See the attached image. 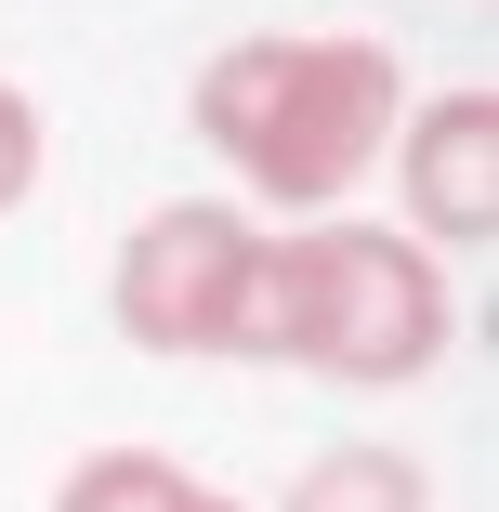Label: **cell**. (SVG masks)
I'll return each instance as SVG.
<instances>
[{"label": "cell", "instance_id": "2", "mask_svg": "<svg viewBox=\"0 0 499 512\" xmlns=\"http://www.w3.org/2000/svg\"><path fill=\"white\" fill-rule=\"evenodd\" d=\"M237 355L263 368H329V381H421L447 355V276L421 237L394 224H316V237H263Z\"/></svg>", "mask_w": 499, "mask_h": 512}, {"label": "cell", "instance_id": "5", "mask_svg": "<svg viewBox=\"0 0 499 512\" xmlns=\"http://www.w3.org/2000/svg\"><path fill=\"white\" fill-rule=\"evenodd\" d=\"M53 512H250V499L197 486V473H184V460H158V447H92V460L53 486Z\"/></svg>", "mask_w": 499, "mask_h": 512}, {"label": "cell", "instance_id": "6", "mask_svg": "<svg viewBox=\"0 0 499 512\" xmlns=\"http://www.w3.org/2000/svg\"><path fill=\"white\" fill-rule=\"evenodd\" d=\"M276 512H434V473L408 447H316Z\"/></svg>", "mask_w": 499, "mask_h": 512}, {"label": "cell", "instance_id": "3", "mask_svg": "<svg viewBox=\"0 0 499 512\" xmlns=\"http://www.w3.org/2000/svg\"><path fill=\"white\" fill-rule=\"evenodd\" d=\"M250 276H263V224L224 211V197H171V211L132 224V250L106 276L119 342H145V355H237Z\"/></svg>", "mask_w": 499, "mask_h": 512}, {"label": "cell", "instance_id": "7", "mask_svg": "<svg viewBox=\"0 0 499 512\" xmlns=\"http://www.w3.org/2000/svg\"><path fill=\"white\" fill-rule=\"evenodd\" d=\"M27 184H40V106L0 79V211H27Z\"/></svg>", "mask_w": 499, "mask_h": 512}, {"label": "cell", "instance_id": "1", "mask_svg": "<svg viewBox=\"0 0 499 512\" xmlns=\"http://www.w3.org/2000/svg\"><path fill=\"white\" fill-rule=\"evenodd\" d=\"M197 145H211L263 211H329L368 184V158L408 119V66L381 40H237L184 92Z\"/></svg>", "mask_w": 499, "mask_h": 512}, {"label": "cell", "instance_id": "4", "mask_svg": "<svg viewBox=\"0 0 499 512\" xmlns=\"http://www.w3.org/2000/svg\"><path fill=\"white\" fill-rule=\"evenodd\" d=\"M394 184H408V224L447 250H486L499 224V106L486 92H421L394 119Z\"/></svg>", "mask_w": 499, "mask_h": 512}]
</instances>
